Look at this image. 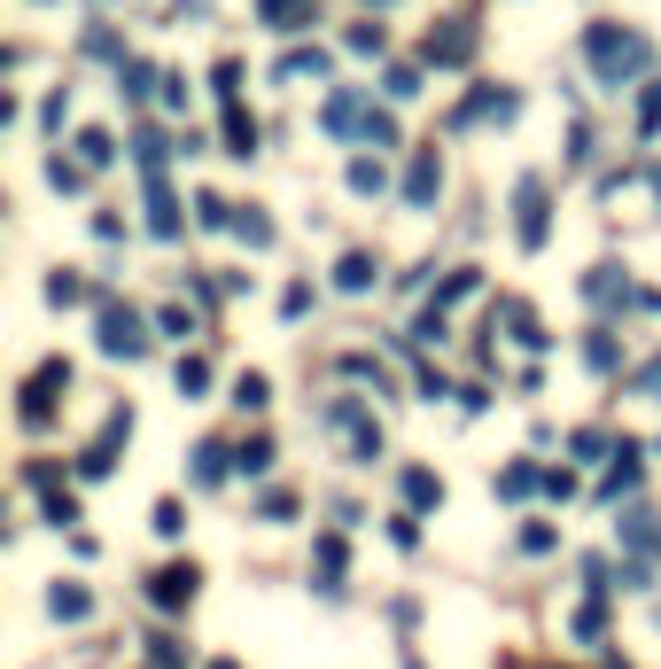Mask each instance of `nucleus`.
<instances>
[{"instance_id":"1","label":"nucleus","mask_w":661,"mask_h":669,"mask_svg":"<svg viewBox=\"0 0 661 669\" xmlns=\"http://www.w3.org/2000/svg\"><path fill=\"white\" fill-rule=\"evenodd\" d=\"M584 55H592V70L607 78V87H623V78H638V70H646V55H653V47H646L638 32L592 24V32H584Z\"/></svg>"},{"instance_id":"2","label":"nucleus","mask_w":661,"mask_h":669,"mask_svg":"<svg viewBox=\"0 0 661 669\" xmlns=\"http://www.w3.org/2000/svg\"><path fill=\"white\" fill-rule=\"evenodd\" d=\"M102 351H110V359H140V351H148L140 311H125V304H102Z\"/></svg>"},{"instance_id":"3","label":"nucleus","mask_w":661,"mask_h":669,"mask_svg":"<svg viewBox=\"0 0 661 669\" xmlns=\"http://www.w3.org/2000/svg\"><path fill=\"white\" fill-rule=\"evenodd\" d=\"M514 211H522V218H514V226H522V249H537V241H545V180H537V172L514 188Z\"/></svg>"},{"instance_id":"4","label":"nucleus","mask_w":661,"mask_h":669,"mask_svg":"<svg viewBox=\"0 0 661 669\" xmlns=\"http://www.w3.org/2000/svg\"><path fill=\"white\" fill-rule=\"evenodd\" d=\"M55 389H70V366H62V359L32 374V389H24V421H47V412H55Z\"/></svg>"},{"instance_id":"5","label":"nucleus","mask_w":661,"mask_h":669,"mask_svg":"<svg viewBox=\"0 0 661 669\" xmlns=\"http://www.w3.org/2000/svg\"><path fill=\"white\" fill-rule=\"evenodd\" d=\"M436 188H444V163H436V148H421L404 172V203H436Z\"/></svg>"},{"instance_id":"6","label":"nucleus","mask_w":661,"mask_h":669,"mask_svg":"<svg viewBox=\"0 0 661 669\" xmlns=\"http://www.w3.org/2000/svg\"><path fill=\"white\" fill-rule=\"evenodd\" d=\"M195 583H203V576H195L187 560H172V568H156V608H187V600H195Z\"/></svg>"},{"instance_id":"7","label":"nucleus","mask_w":661,"mask_h":669,"mask_svg":"<svg viewBox=\"0 0 661 669\" xmlns=\"http://www.w3.org/2000/svg\"><path fill=\"white\" fill-rule=\"evenodd\" d=\"M475 55V32L467 24H452V32H429V63H467Z\"/></svg>"},{"instance_id":"8","label":"nucleus","mask_w":661,"mask_h":669,"mask_svg":"<svg viewBox=\"0 0 661 669\" xmlns=\"http://www.w3.org/2000/svg\"><path fill=\"white\" fill-rule=\"evenodd\" d=\"M623 537H630V553H638V568H646V560L661 553V530H653V514H646V507H638V514L623 522Z\"/></svg>"},{"instance_id":"9","label":"nucleus","mask_w":661,"mask_h":669,"mask_svg":"<svg viewBox=\"0 0 661 669\" xmlns=\"http://www.w3.org/2000/svg\"><path fill=\"white\" fill-rule=\"evenodd\" d=\"M148 226H156V234H180V203H172V188H163V180H148Z\"/></svg>"},{"instance_id":"10","label":"nucleus","mask_w":661,"mask_h":669,"mask_svg":"<svg viewBox=\"0 0 661 669\" xmlns=\"http://www.w3.org/2000/svg\"><path fill=\"white\" fill-rule=\"evenodd\" d=\"M335 281H343L351 296H358V288H374V258H366V249H351V258H343V273H335Z\"/></svg>"},{"instance_id":"11","label":"nucleus","mask_w":661,"mask_h":669,"mask_svg":"<svg viewBox=\"0 0 661 669\" xmlns=\"http://www.w3.org/2000/svg\"><path fill=\"white\" fill-rule=\"evenodd\" d=\"M258 9H265V24L296 32V16H311V0H258Z\"/></svg>"},{"instance_id":"12","label":"nucleus","mask_w":661,"mask_h":669,"mask_svg":"<svg viewBox=\"0 0 661 669\" xmlns=\"http://www.w3.org/2000/svg\"><path fill=\"white\" fill-rule=\"evenodd\" d=\"M404 498H412V507H436L444 490H436V475H429V467H412V475H404Z\"/></svg>"},{"instance_id":"13","label":"nucleus","mask_w":661,"mask_h":669,"mask_svg":"<svg viewBox=\"0 0 661 669\" xmlns=\"http://www.w3.org/2000/svg\"><path fill=\"white\" fill-rule=\"evenodd\" d=\"M226 140H233V156H250V148H258V125L241 117V110H226Z\"/></svg>"},{"instance_id":"14","label":"nucleus","mask_w":661,"mask_h":669,"mask_svg":"<svg viewBox=\"0 0 661 669\" xmlns=\"http://www.w3.org/2000/svg\"><path fill=\"white\" fill-rule=\"evenodd\" d=\"M265 397H273V389H265V374H241V382H233V405H241V412H258Z\"/></svg>"},{"instance_id":"15","label":"nucleus","mask_w":661,"mask_h":669,"mask_svg":"<svg viewBox=\"0 0 661 669\" xmlns=\"http://www.w3.org/2000/svg\"><path fill=\"white\" fill-rule=\"evenodd\" d=\"M47 608H55V615H62V623H78V615H87V608H94V600H87V592H78V583H70V592H55V600H47Z\"/></svg>"},{"instance_id":"16","label":"nucleus","mask_w":661,"mask_h":669,"mask_svg":"<svg viewBox=\"0 0 661 669\" xmlns=\"http://www.w3.org/2000/svg\"><path fill=\"white\" fill-rule=\"evenodd\" d=\"M218 475H226V452L203 444V452H195V483H218Z\"/></svg>"},{"instance_id":"17","label":"nucleus","mask_w":661,"mask_h":669,"mask_svg":"<svg viewBox=\"0 0 661 669\" xmlns=\"http://www.w3.org/2000/svg\"><path fill=\"white\" fill-rule=\"evenodd\" d=\"M537 483H545L537 467H506V475H499V490H506V498H522V490H537Z\"/></svg>"},{"instance_id":"18","label":"nucleus","mask_w":661,"mask_h":669,"mask_svg":"<svg viewBox=\"0 0 661 669\" xmlns=\"http://www.w3.org/2000/svg\"><path fill=\"white\" fill-rule=\"evenodd\" d=\"M78 163H110V133H78Z\"/></svg>"},{"instance_id":"19","label":"nucleus","mask_w":661,"mask_h":669,"mask_svg":"<svg viewBox=\"0 0 661 669\" xmlns=\"http://www.w3.org/2000/svg\"><path fill=\"white\" fill-rule=\"evenodd\" d=\"M351 188H358V195H374V188H381V163H374V156H358V163H351Z\"/></svg>"},{"instance_id":"20","label":"nucleus","mask_w":661,"mask_h":669,"mask_svg":"<svg viewBox=\"0 0 661 669\" xmlns=\"http://www.w3.org/2000/svg\"><path fill=\"white\" fill-rule=\"evenodd\" d=\"M265 467H273V444H265V436L241 444V475H265Z\"/></svg>"},{"instance_id":"21","label":"nucleus","mask_w":661,"mask_h":669,"mask_svg":"<svg viewBox=\"0 0 661 669\" xmlns=\"http://www.w3.org/2000/svg\"><path fill=\"white\" fill-rule=\"evenodd\" d=\"M233 226H241V241H258V249H265V241H273V226H265V218H258V211H241V218H233Z\"/></svg>"},{"instance_id":"22","label":"nucleus","mask_w":661,"mask_h":669,"mask_svg":"<svg viewBox=\"0 0 661 669\" xmlns=\"http://www.w3.org/2000/svg\"><path fill=\"white\" fill-rule=\"evenodd\" d=\"M156 327H163V334H195V319H187L180 304H163V311H156Z\"/></svg>"},{"instance_id":"23","label":"nucleus","mask_w":661,"mask_h":669,"mask_svg":"<svg viewBox=\"0 0 661 669\" xmlns=\"http://www.w3.org/2000/svg\"><path fill=\"white\" fill-rule=\"evenodd\" d=\"M351 47L358 55H381V24H351Z\"/></svg>"},{"instance_id":"24","label":"nucleus","mask_w":661,"mask_h":669,"mask_svg":"<svg viewBox=\"0 0 661 669\" xmlns=\"http://www.w3.org/2000/svg\"><path fill=\"white\" fill-rule=\"evenodd\" d=\"M653 125H661V87L646 94V133H653Z\"/></svg>"},{"instance_id":"25","label":"nucleus","mask_w":661,"mask_h":669,"mask_svg":"<svg viewBox=\"0 0 661 669\" xmlns=\"http://www.w3.org/2000/svg\"><path fill=\"white\" fill-rule=\"evenodd\" d=\"M210 669H233V661H210Z\"/></svg>"}]
</instances>
